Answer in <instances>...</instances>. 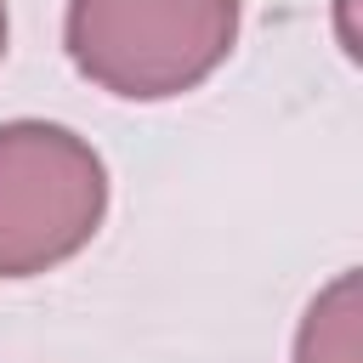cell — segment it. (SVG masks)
<instances>
[{
	"instance_id": "cell-2",
	"label": "cell",
	"mask_w": 363,
	"mask_h": 363,
	"mask_svg": "<svg viewBox=\"0 0 363 363\" xmlns=\"http://www.w3.org/2000/svg\"><path fill=\"white\" fill-rule=\"evenodd\" d=\"M102 159L62 125L0 130V278H28L74 255L102 221Z\"/></svg>"
},
{
	"instance_id": "cell-1",
	"label": "cell",
	"mask_w": 363,
	"mask_h": 363,
	"mask_svg": "<svg viewBox=\"0 0 363 363\" xmlns=\"http://www.w3.org/2000/svg\"><path fill=\"white\" fill-rule=\"evenodd\" d=\"M238 34V0H74L68 51L85 79L119 96L199 85Z\"/></svg>"
},
{
	"instance_id": "cell-4",
	"label": "cell",
	"mask_w": 363,
	"mask_h": 363,
	"mask_svg": "<svg viewBox=\"0 0 363 363\" xmlns=\"http://www.w3.org/2000/svg\"><path fill=\"white\" fill-rule=\"evenodd\" d=\"M0 51H6V0H0Z\"/></svg>"
},
{
	"instance_id": "cell-3",
	"label": "cell",
	"mask_w": 363,
	"mask_h": 363,
	"mask_svg": "<svg viewBox=\"0 0 363 363\" xmlns=\"http://www.w3.org/2000/svg\"><path fill=\"white\" fill-rule=\"evenodd\" d=\"M357 318H363V312H357V272H340V278L312 301L295 363H357V357H363Z\"/></svg>"
}]
</instances>
